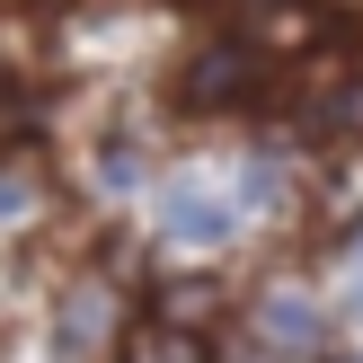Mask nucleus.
Segmentation results:
<instances>
[{"instance_id":"2","label":"nucleus","mask_w":363,"mask_h":363,"mask_svg":"<svg viewBox=\"0 0 363 363\" xmlns=\"http://www.w3.org/2000/svg\"><path fill=\"white\" fill-rule=\"evenodd\" d=\"M311 27H319L311 0H240V35H248L257 53H293V45H311Z\"/></svg>"},{"instance_id":"1","label":"nucleus","mask_w":363,"mask_h":363,"mask_svg":"<svg viewBox=\"0 0 363 363\" xmlns=\"http://www.w3.org/2000/svg\"><path fill=\"white\" fill-rule=\"evenodd\" d=\"M257 80H266V53L240 35V45H204L195 53L186 80H177V98L186 106H240V98H257Z\"/></svg>"},{"instance_id":"5","label":"nucleus","mask_w":363,"mask_h":363,"mask_svg":"<svg viewBox=\"0 0 363 363\" xmlns=\"http://www.w3.org/2000/svg\"><path fill=\"white\" fill-rule=\"evenodd\" d=\"M160 230H169L177 248H222L230 230H240V213H230V204H213V195H169Z\"/></svg>"},{"instance_id":"7","label":"nucleus","mask_w":363,"mask_h":363,"mask_svg":"<svg viewBox=\"0 0 363 363\" xmlns=\"http://www.w3.org/2000/svg\"><path fill=\"white\" fill-rule=\"evenodd\" d=\"M213 311V284H186V293H169V319H204Z\"/></svg>"},{"instance_id":"3","label":"nucleus","mask_w":363,"mask_h":363,"mask_svg":"<svg viewBox=\"0 0 363 363\" xmlns=\"http://www.w3.org/2000/svg\"><path fill=\"white\" fill-rule=\"evenodd\" d=\"M301 124H311V133H328V142H354V133H363V62L328 71V80H319V98L301 106Z\"/></svg>"},{"instance_id":"4","label":"nucleus","mask_w":363,"mask_h":363,"mask_svg":"<svg viewBox=\"0 0 363 363\" xmlns=\"http://www.w3.org/2000/svg\"><path fill=\"white\" fill-rule=\"evenodd\" d=\"M106 346H116V301H106L98 284H71V301H62V354L89 363V354H106Z\"/></svg>"},{"instance_id":"9","label":"nucleus","mask_w":363,"mask_h":363,"mask_svg":"<svg viewBox=\"0 0 363 363\" xmlns=\"http://www.w3.org/2000/svg\"><path fill=\"white\" fill-rule=\"evenodd\" d=\"M18 195H27V177H18V169H0V213H18Z\"/></svg>"},{"instance_id":"6","label":"nucleus","mask_w":363,"mask_h":363,"mask_svg":"<svg viewBox=\"0 0 363 363\" xmlns=\"http://www.w3.org/2000/svg\"><path fill=\"white\" fill-rule=\"evenodd\" d=\"M257 337H266L275 354H319V301H301V293H266Z\"/></svg>"},{"instance_id":"8","label":"nucleus","mask_w":363,"mask_h":363,"mask_svg":"<svg viewBox=\"0 0 363 363\" xmlns=\"http://www.w3.org/2000/svg\"><path fill=\"white\" fill-rule=\"evenodd\" d=\"M133 363H195V354H186V346H169V337H151V346H142Z\"/></svg>"}]
</instances>
